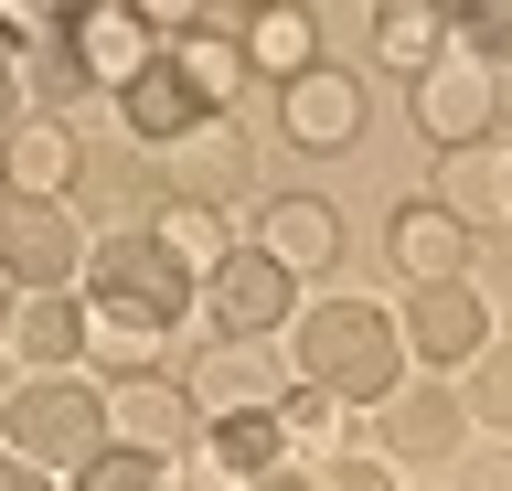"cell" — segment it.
Here are the masks:
<instances>
[{
  "label": "cell",
  "instance_id": "8",
  "mask_svg": "<svg viewBox=\"0 0 512 491\" xmlns=\"http://www.w3.org/2000/svg\"><path fill=\"white\" fill-rule=\"evenodd\" d=\"M491 353V299L470 289V278H448V289H416L406 299V363H427V374H459V363Z\"/></svg>",
  "mask_w": 512,
  "mask_h": 491
},
{
  "label": "cell",
  "instance_id": "31",
  "mask_svg": "<svg viewBox=\"0 0 512 491\" xmlns=\"http://www.w3.org/2000/svg\"><path fill=\"white\" fill-rule=\"evenodd\" d=\"M0 310H22V278H11V257H0Z\"/></svg>",
  "mask_w": 512,
  "mask_h": 491
},
{
  "label": "cell",
  "instance_id": "26",
  "mask_svg": "<svg viewBox=\"0 0 512 491\" xmlns=\"http://www.w3.org/2000/svg\"><path fill=\"white\" fill-rule=\"evenodd\" d=\"M459 43H480V65H491V54H512V0H480V11H459Z\"/></svg>",
  "mask_w": 512,
  "mask_h": 491
},
{
  "label": "cell",
  "instance_id": "34",
  "mask_svg": "<svg viewBox=\"0 0 512 491\" xmlns=\"http://www.w3.org/2000/svg\"><path fill=\"white\" fill-rule=\"evenodd\" d=\"M0 203H11V182H0Z\"/></svg>",
  "mask_w": 512,
  "mask_h": 491
},
{
  "label": "cell",
  "instance_id": "29",
  "mask_svg": "<svg viewBox=\"0 0 512 491\" xmlns=\"http://www.w3.org/2000/svg\"><path fill=\"white\" fill-rule=\"evenodd\" d=\"M22 118H43V107H32V86H22V65H11V54H0V139L22 129Z\"/></svg>",
  "mask_w": 512,
  "mask_h": 491
},
{
  "label": "cell",
  "instance_id": "11",
  "mask_svg": "<svg viewBox=\"0 0 512 491\" xmlns=\"http://www.w3.org/2000/svg\"><path fill=\"white\" fill-rule=\"evenodd\" d=\"M107 427H118V449H150V459H171L192 438V395L171 385V374H128V385H107Z\"/></svg>",
  "mask_w": 512,
  "mask_h": 491
},
{
  "label": "cell",
  "instance_id": "13",
  "mask_svg": "<svg viewBox=\"0 0 512 491\" xmlns=\"http://www.w3.org/2000/svg\"><path fill=\"white\" fill-rule=\"evenodd\" d=\"M256 257H278L288 278H299V267H342V214L320 193H278L256 214Z\"/></svg>",
  "mask_w": 512,
  "mask_h": 491
},
{
  "label": "cell",
  "instance_id": "22",
  "mask_svg": "<svg viewBox=\"0 0 512 491\" xmlns=\"http://www.w3.org/2000/svg\"><path fill=\"white\" fill-rule=\"evenodd\" d=\"M310 54H320V11H299V0H288V11H256V22H246V65H256V75L299 86V75H310Z\"/></svg>",
  "mask_w": 512,
  "mask_h": 491
},
{
  "label": "cell",
  "instance_id": "33",
  "mask_svg": "<svg viewBox=\"0 0 512 491\" xmlns=\"http://www.w3.org/2000/svg\"><path fill=\"white\" fill-rule=\"evenodd\" d=\"M502 203H512V171H502Z\"/></svg>",
  "mask_w": 512,
  "mask_h": 491
},
{
  "label": "cell",
  "instance_id": "19",
  "mask_svg": "<svg viewBox=\"0 0 512 491\" xmlns=\"http://www.w3.org/2000/svg\"><path fill=\"white\" fill-rule=\"evenodd\" d=\"M459 438H470V406H459V395H438V385L384 406V459H448Z\"/></svg>",
  "mask_w": 512,
  "mask_h": 491
},
{
  "label": "cell",
  "instance_id": "35",
  "mask_svg": "<svg viewBox=\"0 0 512 491\" xmlns=\"http://www.w3.org/2000/svg\"><path fill=\"white\" fill-rule=\"evenodd\" d=\"M0 54H11V43H0Z\"/></svg>",
  "mask_w": 512,
  "mask_h": 491
},
{
  "label": "cell",
  "instance_id": "28",
  "mask_svg": "<svg viewBox=\"0 0 512 491\" xmlns=\"http://www.w3.org/2000/svg\"><path fill=\"white\" fill-rule=\"evenodd\" d=\"M64 22H75V11H43V0H11V11H0V43H54Z\"/></svg>",
  "mask_w": 512,
  "mask_h": 491
},
{
  "label": "cell",
  "instance_id": "15",
  "mask_svg": "<svg viewBox=\"0 0 512 491\" xmlns=\"http://www.w3.org/2000/svg\"><path fill=\"white\" fill-rule=\"evenodd\" d=\"M150 235L171 246V267H192V278H224V267L246 257V246H235V214H224V203H203V193L150 203Z\"/></svg>",
  "mask_w": 512,
  "mask_h": 491
},
{
  "label": "cell",
  "instance_id": "3",
  "mask_svg": "<svg viewBox=\"0 0 512 491\" xmlns=\"http://www.w3.org/2000/svg\"><path fill=\"white\" fill-rule=\"evenodd\" d=\"M86 299H118V310H139V321L171 331L192 299H203V278L171 267V246H160L150 225H118V235H96V257H86Z\"/></svg>",
  "mask_w": 512,
  "mask_h": 491
},
{
  "label": "cell",
  "instance_id": "7",
  "mask_svg": "<svg viewBox=\"0 0 512 491\" xmlns=\"http://www.w3.org/2000/svg\"><path fill=\"white\" fill-rule=\"evenodd\" d=\"M363 86H352L342 65H310L299 86H278V129L288 150H310V161H342V150H363Z\"/></svg>",
  "mask_w": 512,
  "mask_h": 491
},
{
  "label": "cell",
  "instance_id": "5",
  "mask_svg": "<svg viewBox=\"0 0 512 491\" xmlns=\"http://www.w3.org/2000/svg\"><path fill=\"white\" fill-rule=\"evenodd\" d=\"M182 395H192L203 427H214V417H278V406H288V363L267 353V342H214V353L182 374Z\"/></svg>",
  "mask_w": 512,
  "mask_h": 491
},
{
  "label": "cell",
  "instance_id": "2",
  "mask_svg": "<svg viewBox=\"0 0 512 491\" xmlns=\"http://www.w3.org/2000/svg\"><path fill=\"white\" fill-rule=\"evenodd\" d=\"M0 449L32 459V470L86 481L96 459L118 449V427H107V385H96V374H32V385H11V395H0Z\"/></svg>",
  "mask_w": 512,
  "mask_h": 491
},
{
  "label": "cell",
  "instance_id": "25",
  "mask_svg": "<svg viewBox=\"0 0 512 491\" xmlns=\"http://www.w3.org/2000/svg\"><path fill=\"white\" fill-rule=\"evenodd\" d=\"M320 491H406V481H395V459H384V449H352V459L320 470Z\"/></svg>",
  "mask_w": 512,
  "mask_h": 491
},
{
  "label": "cell",
  "instance_id": "4",
  "mask_svg": "<svg viewBox=\"0 0 512 491\" xmlns=\"http://www.w3.org/2000/svg\"><path fill=\"white\" fill-rule=\"evenodd\" d=\"M406 118H416V139H427V150H470V139H491V129H502V65L448 54V65L406 97Z\"/></svg>",
  "mask_w": 512,
  "mask_h": 491
},
{
  "label": "cell",
  "instance_id": "1",
  "mask_svg": "<svg viewBox=\"0 0 512 491\" xmlns=\"http://www.w3.org/2000/svg\"><path fill=\"white\" fill-rule=\"evenodd\" d=\"M288 353H299V374H310V395H331V406H395V385H406V321L395 310H374V299H320V310H299L288 321Z\"/></svg>",
  "mask_w": 512,
  "mask_h": 491
},
{
  "label": "cell",
  "instance_id": "16",
  "mask_svg": "<svg viewBox=\"0 0 512 491\" xmlns=\"http://www.w3.org/2000/svg\"><path fill=\"white\" fill-rule=\"evenodd\" d=\"M288 470V427L278 417H214L203 427V481L214 491H256Z\"/></svg>",
  "mask_w": 512,
  "mask_h": 491
},
{
  "label": "cell",
  "instance_id": "32",
  "mask_svg": "<svg viewBox=\"0 0 512 491\" xmlns=\"http://www.w3.org/2000/svg\"><path fill=\"white\" fill-rule=\"evenodd\" d=\"M502 129H512V75H502Z\"/></svg>",
  "mask_w": 512,
  "mask_h": 491
},
{
  "label": "cell",
  "instance_id": "14",
  "mask_svg": "<svg viewBox=\"0 0 512 491\" xmlns=\"http://www.w3.org/2000/svg\"><path fill=\"white\" fill-rule=\"evenodd\" d=\"M75 129L64 118H22V129L0 139V182H11V203H64V182H75Z\"/></svg>",
  "mask_w": 512,
  "mask_h": 491
},
{
  "label": "cell",
  "instance_id": "9",
  "mask_svg": "<svg viewBox=\"0 0 512 491\" xmlns=\"http://www.w3.org/2000/svg\"><path fill=\"white\" fill-rule=\"evenodd\" d=\"M203 321H214V342H267V331H288V321H299V299H288V267L246 246L224 278H203Z\"/></svg>",
  "mask_w": 512,
  "mask_h": 491
},
{
  "label": "cell",
  "instance_id": "6",
  "mask_svg": "<svg viewBox=\"0 0 512 491\" xmlns=\"http://www.w3.org/2000/svg\"><path fill=\"white\" fill-rule=\"evenodd\" d=\"M64 54L86 65V86H118V97H128V86L160 65V33H150L139 0H86V11L64 22Z\"/></svg>",
  "mask_w": 512,
  "mask_h": 491
},
{
  "label": "cell",
  "instance_id": "17",
  "mask_svg": "<svg viewBox=\"0 0 512 491\" xmlns=\"http://www.w3.org/2000/svg\"><path fill=\"white\" fill-rule=\"evenodd\" d=\"M448 43H459V11H427V0H384L374 11V54L406 75V86H427V75L448 65Z\"/></svg>",
  "mask_w": 512,
  "mask_h": 491
},
{
  "label": "cell",
  "instance_id": "24",
  "mask_svg": "<svg viewBox=\"0 0 512 491\" xmlns=\"http://www.w3.org/2000/svg\"><path fill=\"white\" fill-rule=\"evenodd\" d=\"M75 491H192V481H171V459H150V449H107Z\"/></svg>",
  "mask_w": 512,
  "mask_h": 491
},
{
  "label": "cell",
  "instance_id": "20",
  "mask_svg": "<svg viewBox=\"0 0 512 491\" xmlns=\"http://www.w3.org/2000/svg\"><path fill=\"white\" fill-rule=\"evenodd\" d=\"M118 118H128V139L171 150V139H192V129H203V97H192L182 75H171V54H160V65H150V75H139V86L118 97Z\"/></svg>",
  "mask_w": 512,
  "mask_h": 491
},
{
  "label": "cell",
  "instance_id": "23",
  "mask_svg": "<svg viewBox=\"0 0 512 491\" xmlns=\"http://www.w3.org/2000/svg\"><path fill=\"white\" fill-rule=\"evenodd\" d=\"M459 406H470V427L512 438V353H502V342H491V353L470 363V395H459Z\"/></svg>",
  "mask_w": 512,
  "mask_h": 491
},
{
  "label": "cell",
  "instance_id": "18",
  "mask_svg": "<svg viewBox=\"0 0 512 491\" xmlns=\"http://www.w3.org/2000/svg\"><path fill=\"white\" fill-rule=\"evenodd\" d=\"M11 353H22L32 374H75V363H86V299H64V289L22 299V310H11Z\"/></svg>",
  "mask_w": 512,
  "mask_h": 491
},
{
  "label": "cell",
  "instance_id": "21",
  "mask_svg": "<svg viewBox=\"0 0 512 491\" xmlns=\"http://www.w3.org/2000/svg\"><path fill=\"white\" fill-rule=\"evenodd\" d=\"M171 75L203 97V118H224V107L246 97L256 65H246V43H235V33H192V43H171Z\"/></svg>",
  "mask_w": 512,
  "mask_h": 491
},
{
  "label": "cell",
  "instance_id": "27",
  "mask_svg": "<svg viewBox=\"0 0 512 491\" xmlns=\"http://www.w3.org/2000/svg\"><path fill=\"white\" fill-rule=\"evenodd\" d=\"M278 427H288V438H331V427H342V406H331V395H310V385H288Z\"/></svg>",
  "mask_w": 512,
  "mask_h": 491
},
{
  "label": "cell",
  "instance_id": "12",
  "mask_svg": "<svg viewBox=\"0 0 512 491\" xmlns=\"http://www.w3.org/2000/svg\"><path fill=\"white\" fill-rule=\"evenodd\" d=\"M395 267H406L416 289H448V278H470V225L448 214V203H395Z\"/></svg>",
  "mask_w": 512,
  "mask_h": 491
},
{
  "label": "cell",
  "instance_id": "30",
  "mask_svg": "<svg viewBox=\"0 0 512 491\" xmlns=\"http://www.w3.org/2000/svg\"><path fill=\"white\" fill-rule=\"evenodd\" d=\"M0 491H54V481H43L32 459H11V449H0Z\"/></svg>",
  "mask_w": 512,
  "mask_h": 491
},
{
  "label": "cell",
  "instance_id": "10",
  "mask_svg": "<svg viewBox=\"0 0 512 491\" xmlns=\"http://www.w3.org/2000/svg\"><path fill=\"white\" fill-rule=\"evenodd\" d=\"M0 257H11V278H22L32 299H43V289H64V278L86 267V235H75L64 203H0Z\"/></svg>",
  "mask_w": 512,
  "mask_h": 491
}]
</instances>
